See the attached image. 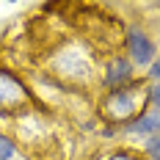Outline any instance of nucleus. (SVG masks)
Instances as JSON below:
<instances>
[{"mask_svg": "<svg viewBox=\"0 0 160 160\" xmlns=\"http://www.w3.org/2000/svg\"><path fill=\"white\" fill-rule=\"evenodd\" d=\"M144 158L146 160H160V135H152L144 141Z\"/></svg>", "mask_w": 160, "mask_h": 160, "instance_id": "8", "label": "nucleus"}, {"mask_svg": "<svg viewBox=\"0 0 160 160\" xmlns=\"http://www.w3.org/2000/svg\"><path fill=\"white\" fill-rule=\"evenodd\" d=\"M146 108H152V111L160 113V86L158 83H149L146 86Z\"/></svg>", "mask_w": 160, "mask_h": 160, "instance_id": "9", "label": "nucleus"}, {"mask_svg": "<svg viewBox=\"0 0 160 160\" xmlns=\"http://www.w3.org/2000/svg\"><path fill=\"white\" fill-rule=\"evenodd\" d=\"M52 69L66 80H83L91 75V61L86 55H80L78 50H64L61 58H55Z\"/></svg>", "mask_w": 160, "mask_h": 160, "instance_id": "5", "label": "nucleus"}, {"mask_svg": "<svg viewBox=\"0 0 160 160\" xmlns=\"http://www.w3.org/2000/svg\"><path fill=\"white\" fill-rule=\"evenodd\" d=\"M17 155H19L17 141L8 135V132H3V130H0V160H17Z\"/></svg>", "mask_w": 160, "mask_h": 160, "instance_id": "7", "label": "nucleus"}, {"mask_svg": "<svg viewBox=\"0 0 160 160\" xmlns=\"http://www.w3.org/2000/svg\"><path fill=\"white\" fill-rule=\"evenodd\" d=\"M144 108H146V83H144V78H135L132 83L122 86V88L105 91L102 102H99V111H102V116L111 124H127Z\"/></svg>", "mask_w": 160, "mask_h": 160, "instance_id": "1", "label": "nucleus"}, {"mask_svg": "<svg viewBox=\"0 0 160 160\" xmlns=\"http://www.w3.org/2000/svg\"><path fill=\"white\" fill-rule=\"evenodd\" d=\"M124 55H127L132 66H149L158 58V42L141 28V25H130L127 36H124Z\"/></svg>", "mask_w": 160, "mask_h": 160, "instance_id": "2", "label": "nucleus"}, {"mask_svg": "<svg viewBox=\"0 0 160 160\" xmlns=\"http://www.w3.org/2000/svg\"><path fill=\"white\" fill-rule=\"evenodd\" d=\"M124 135L127 138H152V135H160V113L152 111V108H144L132 122L124 124Z\"/></svg>", "mask_w": 160, "mask_h": 160, "instance_id": "6", "label": "nucleus"}, {"mask_svg": "<svg viewBox=\"0 0 160 160\" xmlns=\"http://www.w3.org/2000/svg\"><path fill=\"white\" fill-rule=\"evenodd\" d=\"M28 102H31L28 83L19 75H14L11 69L0 66V108L3 111H17V108H22Z\"/></svg>", "mask_w": 160, "mask_h": 160, "instance_id": "3", "label": "nucleus"}, {"mask_svg": "<svg viewBox=\"0 0 160 160\" xmlns=\"http://www.w3.org/2000/svg\"><path fill=\"white\" fill-rule=\"evenodd\" d=\"M146 78L152 80V83H158V86H160V58H155L152 64L146 66Z\"/></svg>", "mask_w": 160, "mask_h": 160, "instance_id": "11", "label": "nucleus"}, {"mask_svg": "<svg viewBox=\"0 0 160 160\" xmlns=\"http://www.w3.org/2000/svg\"><path fill=\"white\" fill-rule=\"evenodd\" d=\"M135 66L127 55H111L105 64H102V86L105 91H113V88H122L135 80Z\"/></svg>", "mask_w": 160, "mask_h": 160, "instance_id": "4", "label": "nucleus"}, {"mask_svg": "<svg viewBox=\"0 0 160 160\" xmlns=\"http://www.w3.org/2000/svg\"><path fill=\"white\" fill-rule=\"evenodd\" d=\"M102 160H141V155L132 152V149H113L111 155H105Z\"/></svg>", "mask_w": 160, "mask_h": 160, "instance_id": "10", "label": "nucleus"}]
</instances>
